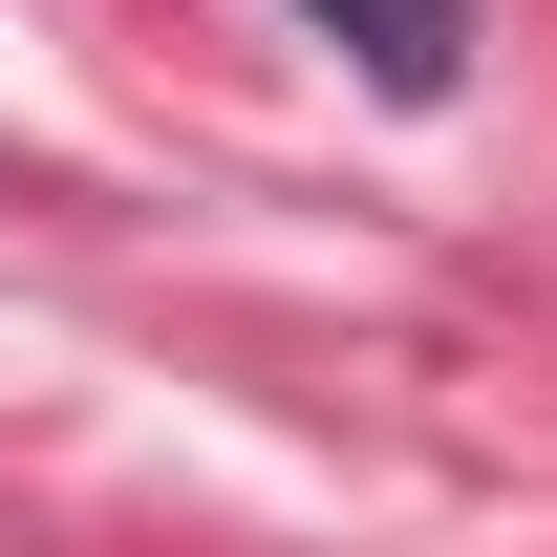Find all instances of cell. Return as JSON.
Segmentation results:
<instances>
[{
	"instance_id": "cell-1",
	"label": "cell",
	"mask_w": 557,
	"mask_h": 557,
	"mask_svg": "<svg viewBox=\"0 0 557 557\" xmlns=\"http://www.w3.org/2000/svg\"><path fill=\"white\" fill-rule=\"evenodd\" d=\"M300 22H322V44H344L364 86H408V108L450 86V44H472V0H300Z\"/></svg>"
}]
</instances>
